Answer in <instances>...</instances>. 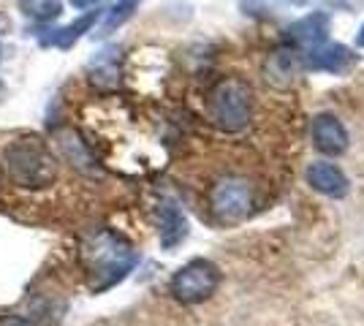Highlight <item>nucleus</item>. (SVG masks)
Returning <instances> with one entry per match:
<instances>
[{"mask_svg":"<svg viewBox=\"0 0 364 326\" xmlns=\"http://www.w3.org/2000/svg\"><path fill=\"white\" fill-rule=\"evenodd\" d=\"M304 74V58L302 49L286 47L277 49L267 60V82H272L274 87H289L296 77Z\"/></svg>","mask_w":364,"mask_h":326,"instance_id":"obj_10","label":"nucleus"},{"mask_svg":"<svg viewBox=\"0 0 364 326\" xmlns=\"http://www.w3.org/2000/svg\"><path fill=\"white\" fill-rule=\"evenodd\" d=\"M0 63H3V44H0Z\"/></svg>","mask_w":364,"mask_h":326,"instance_id":"obj_20","label":"nucleus"},{"mask_svg":"<svg viewBox=\"0 0 364 326\" xmlns=\"http://www.w3.org/2000/svg\"><path fill=\"white\" fill-rule=\"evenodd\" d=\"M304 58V74H334V77H346L353 71V65L359 63V55L346 44H318L313 49H302Z\"/></svg>","mask_w":364,"mask_h":326,"instance_id":"obj_6","label":"nucleus"},{"mask_svg":"<svg viewBox=\"0 0 364 326\" xmlns=\"http://www.w3.org/2000/svg\"><path fill=\"white\" fill-rule=\"evenodd\" d=\"M3 166L9 180L22 190H44L58 180V161L41 139L25 136L6 144Z\"/></svg>","mask_w":364,"mask_h":326,"instance_id":"obj_2","label":"nucleus"},{"mask_svg":"<svg viewBox=\"0 0 364 326\" xmlns=\"http://www.w3.org/2000/svg\"><path fill=\"white\" fill-rule=\"evenodd\" d=\"M329 38V14L326 11H313L296 19L286 31V44L296 49H313Z\"/></svg>","mask_w":364,"mask_h":326,"instance_id":"obj_8","label":"nucleus"},{"mask_svg":"<svg viewBox=\"0 0 364 326\" xmlns=\"http://www.w3.org/2000/svg\"><path fill=\"white\" fill-rule=\"evenodd\" d=\"M98 16H101V11H98V9L92 11L90 9L87 14H82L76 22L65 25V28H58V31H52L49 33V38H41V47H58V49L74 47L76 41H79V38L90 31L95 22H98Z\"/></svg>","mask_w":364,"mask_h":326,"instance_id":"obj_12","label":"nucleus"},{"mask_svg":"<svg viewBox=\"0 0 364 326\" xmlns=\"http://www.w3.org/2000/svg\"><path fill=\"white\" fill-rule=\"evenodd\" d=\"M139 6H141V0H117V3L109 9V14L104 16L98 36H112L114 31H120L122 25L139 11Z\"/></svg>","mask_w":364,"mask_h":326,"instance_id":"obj_14","label":"nucleus"},{"mask_svg":"<svg viewBox=\"0 0 364 326\" xmlns=\"http://www.w3.org/2000/svg\"><path fill=\"white\" fill-rule=\"evenodd\" d=\"M307 183L313 190H318L323 196H329V199H343V196H348V177L343 174L340 166H334V163H326V161H316V163H310L307 166Z\"/></svg>","mask_w":364,"mask_h":326,"instance_id":"obj_9","label":"nucleus"},{"mask_svg":"<svg viewBox=\"0 0 364 326\" xmlns=\"http://www.w3.org/2000/svg\"><path fill=\"white\" fill-rule=\"evenodd\" d=\"M98 3H101V0H71V6H74V9H82V11H90Z\"/></svg>","mask_w":364,"mask_h":326,"instance_id":"obj_17","label":"nucleus"},{"mask_svg":"<svg viewBox=\"0 0 364 326\" xmlns=\"http://www.w3.org/2000/svg\"><path fill=\"white\" fill-rule=\"evenodd\" d=\"M310 134H313V144L318 147L323 156H343L348 150V131L346 125L340 123L334 114H316L313 125H310Z\"/></svg>","mask_w":364,"mask_h":326,"instance_id":"obj_7","label":"nucleus"},{"mask_svg":"<svg viewBox=\"0 0 364 326\" xmlns=\"http://www.w3.org/2000/svg\"><path fill=\"white\" fill-rule=\"evenodd\" d=\"M253 207L256 193L242 177H220L210 190V212L220 226H237L247 220Z\"/></svg>","mask_w":364,"mask_h":326,"instance_id":"obj_4","label":"nucleus"},{"mask_svg":"<svg viewBox=\"0 0 364 326\" xmlns=\"http://www.w3.org/2000/svg\"><path fill=\"white\" fill-rule=\"evenodd\" d=\"M19 9L33 22H52L63 14V0H19Z\"/></svg>","mask_w":364,"mask_h":326,"instance_id":"obj_15","label":"nucleus"},{"mask_svg":"<svg viewBox=\"0 0 364 326\" xmlns=\"http://www.w3.org/2000/svg\"><path fill=\"white\" fill-rule=\"evenodd\" d=\"M158 220H161V245L166 250L177 248L182 239L188 237V220L182 215V210L177 204L166 202L158 212Z\"/></svg>","mask_w":364,"mask_h":326,"instance_id":"obj_11","label":"nucleus"},{"mask_svg":"<svg viewBox=\"0 0 364 326\" xmlns=\"http://www.w3.org/2000/svg\"><path fill=\"white\" fill-rule=\"evenodd\" d=\"M117 77H120V49H101L90 60V79L101 87H109L117 82Z\"/></svg>","mask_w":364,"mask_h":326,"instance_id":"obj_13","label":"nucleus"},{"mask_svg":"<svg viewBox=\"0 0 364 326\" xmlns=\"http://www.w3.org/2000/svg\"><path fill=\"white\" fill-rule=\"evenodd\" d=\"M220 286V269L207 259H193L174 272L168 283L171 296L182 305H198L218 291Z\"/></svg>","mask_w":364,"mask_h":326,"instance_id":"obj_5","label":"nucleus"},{"mask_svg":"<svg viewBox=\"0 0 364 326\" xmlns=\"http://www.w3.org/2000/svg\"><path fill=\"white\" fill-rule=\"evenodd\" d=\"M0 326H38L25 315H0Z\"/></svg>","mask_w":364,"mask_h":326,"instance_id":"obj_16","label":"nucleus"},{"mask_svg":"<svg viewBox=\"0 0 364 326\" xmlns=\"http://www.w3.org/2000/svg\"><path fill=\"white\" fill-rule=\"evenodd\" d=\"M356 47L364 49V25L359 28V33H356Z\"/></svg>","mask_w":364,"mask_h":326,"instance_id":"obj_18","label":"nucleus"},{"mask_svg":"<svg viewBox=\"0 0 364 326\" xmlns=\"http://www.w3.org/2000/svg\"><path fill=\"white\" fill-rule=\"evenodd\" d=\"M291 6H307V3H313V0H286Z\"/></svg>","mask_w":364,"mask_h":326,"instance_id":"obj_19","label":"nucleus"},{"mask_svg":"<svg viewBox=\"0 0 364 326\" xmlns=\"http://www.w3.org/2000/svg\"><path fill=\"white\" fill-rule=\"evenodd\" d=\"M136 264L139 253L134 250V245L109 229L92 232L82 245V266L92 294H104L109 288H114L134 272Z\"/></svg>","mask_w":364,"mask_h":326,"instance_id":"obj_1","label":"nucleus"},{"mask_svg":"<svg viewBox=\"0 0 364 326\" xmlns=\"http://www.w3.org/2000/svg\"><path fill=\"white\" fill-rule=\"evenodd\" d=\"M253 114V93L242 79H223L215 85L210 93V117L213 123L226 131V134H237L247 128Z\"/></svg>","mask_w":364,"mask_h":326,"instance_id":"obj_3","label":"nucleus"}]
</instances>
